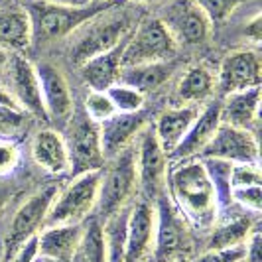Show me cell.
Listing matches in <instances>:
<instances>
[{"label":"cell","mask_w":262,"mask_h":262,"mask_svg":"<svg viewBox=\"0 0 262 262\" xmlns=\"http://www.w3.org/2000/svg\"><path fill=\"white\" fill-rule=\"evenodd\" d=\"M171 203L182 215L199 227H209L217 219L219 197L201 160L180 162L168 176Z\"/></svg>","instance_id":"obj_1"},{"label":"cell","mask_w":262,"mask_h":262,"mask_svg":"<svg viewBox=\"0 0 262 262\" xmlns=\"http://www.w3.org/2000/svg\"><path fill=\"white\" fill-rule=\"evenodd\" d=\"M108 6L111 2L106 4L95 2L85 8H71V6L52 4L43 0H34L26 6L30 26H32V43H48V41L66 38Z\"/></svg>","instance_id":"obj_2"},{"label":"cell","mask_w":262,"mask_h":262,"mask_svg":"<svg viewBox=\"0 0 262 262\" xmlns=\"http://www.w3.org/2000/svg\"><path fill=\"white\" fill-rule=\"evenodd\" d=\"M130 32L132 30H128L126 16L113 12L108 6L73 32L75 39L71 43L69 57L75 66L81 67L85 61L93 59L95 55H101V53L113 50Z\"/></svg>","instance_id":"obj_3"},{"label":"cell","mask_w":262,"mask_h":262,"mask_svg":"<svg viewBox=\"0 0 262 262\" xmlns=\"http://www.w3.org/2000/svg\"><path fill=\"white\" fill-rule=\"evenodd\" d=\"M101 173L103 170L79 173L61 191H57L43 227L85 223V219L97 205Z\"/></svg>","instance_id":"obj_4"},{"label":"cell","mask_w":262,"mask_h":262,"mask_svg":"<svg viewBox=\"0 0 262 262\" xmlns=\"http://www.w3.org/2000/svg\"><path fill=\"white\" fill-rule=\"evenodd\" d=\"M111 166L105 173H101L99 195H97V211L101 217H111L113 213L124 209L128 199L134 195L138 187V173H136V152L134 144L118 152L111 158Z\"/></svg>","instance_id":"obj_5"},{"label":"cell","mask_w":262,"mask_h":262,"mask_svg":"<svg viewBox=\"0 0 262 262\" xmlns=\"http://www.w3.org/2000/svg\"><path fill=\"white\" fill-rule=\"evenodd\" d=\"M67 132L63 136L69 156V171L73 176L87 171H101L105 166V154L101 146L99 122L87 117L85 111L75 113L67 120Z\"/></svg>","instance_id":"obj_6"},{"label":"cell","mask_w":262,"mask_h":262,"mask_svg":"<svg viewBox=\"0 0 262 262\" xmlns=\"http://www.w3.org/2000/svg\"><path fill=\"white\" fill-rule=\"evenodd\" d=\"M178 43L160 18H146L132 30L122 50V67L170 61L178 53Z\"/></svg>","instance_id":"obj_7"},{"label":"cell","mask_w":262,"mask_h":262,"mask_svg":"<svg viewBox=\"0 0 262 262\" xmlns=\"http://www.w3.org/2000/svg\"><path fill=\"white\" fill-rule=\"evenodd\" d=\"M178 46H199L211 36L213 22L195 0H171L158 16Z\"/></svg>","instance_id":"obj_8"},{"label":"cell","mask_w":262,"mask_h":262,"mask_svg":"<svg viewBox=\"0 0 262 262\" xmlns=\"http://www.w3.org/2000/svg\"><path fill=\"white\" fill-rule=\"evenodd\" d=\"M136 152V173H138V187L150 199L164 195V187L168 184V154L162 150L158 142L154 128L146 124L138 134V142L134 144Z\"/></svg>","instance_id":"obj_9"},{"label":"cell","mask_w":262,"mask_h":262,"mask_svg":"<svg viewBox=\"0 0 262 262\" xmlns=\"http://www.w3.org/2000/svg\"><path fill=\"white\" fill-rule=\"evenodd\" d=\"M57 195V187L55 185H46L38 189L34 195H30L20 205V209L16 211L8 235H6V243H4V250L6 256L10 258L16 254V250L20 249L28 238L38 235V231L46 223L48 211L52 207L53 199Z\"/></svg>","instance_id":"obj_10"},{"label":"cell","mask_w":262,"mask_h":262,"mask_svg":"<svg viewBox=\"0 0 262 262\" xmlns=\"http://www.w3.org/2000/svg\"><path fill=\"white\" fill-rule=\"evenodd\" d=\"M156 227H154V245L152 262H170L184 256L187 249V233L182 213L176 209L171 199L160 195L156 199Z\"/></svg>","instance_id":"obj_11"},{"label":"cell","mask_w":262,"mask_h":262,"mask_svg":"<svg viewBox=\"0 0 262 262\" xmlns=\"http://www.w3.org/2000/svg\"><path fill=\"white\" fill-rule=\"evenodd\" d=\"M260 55L254 50H236V52L229 53L221 61L219 73L215 77V87L219 89L221 97H227L231 93H241L247 91V89L260 87Z\"/></svg>","instance_id":"obj_12"},{"label":"cell","mask_w":262,"mask_h":262,"mask_svg":"<svg viewBox=\"0 0 262 262\" xmlns=\"http://www.w3.org/2000/svg\"><path fill=\"white\" fill-rule=\"evenodd\" d=\"M201 158H217L231 164H258V142L250 130L219 124Z\"/></svg>","instance_id":"obj_13"},{"label":"cell","mask_w":262,"mask_h":262,"mask_svg":"<svg viewBox=\"0 0 262 262\" xmlns=\"http://www.w3.org/2000/svg\"><path fill=\"white\" fill-rule=\"evenodd\" d=\"M36 73H38L39 91H41V101H43L48 120L67 122L75 111V103H73L71 87L67 83L66 75L52 63L36 66Z\"/></svg>","instance_id":"obj_14"},{"label":"cell","mask_w":262,"mask_h":262,"mask_svg":"<svg viewBox=\"0 0 262 262\" xmlns=\"http://www.w3.org/2000/svg\"><path fill=\"white\" fill-rule=\"evenodd\" d=\"M8 77H10V89H12L14 101L18 103L20 108H26L28 113H32L34 117L48 120L43 101H41V91H39L38 73L36 66H32L24 55L12 53L8 57Z\"/></svg>","instance_id":"obj_15"},{"label":"cell","mask_w":262,"mask_h":262,"mask_svg":"<svg viewBox=\"0 0 262 262\" xmlns=\"http://www.w3.org/2000/svg\"><path fill=\"white\" fill-rule=\"evenodd\" d=\"M221 124V99L211 101L203 111H199L193 124L185 132L182 142L176 146V150L168 156V162L180 164L185 160H193L203 152V148L209 144L213 134L217 132Z\"/></svg>","instance_id":"obj_16"},{"label":"cell","mask_w":262,"mask_h":262,"mask_svg":"<svg viewBox=\"0 0 262 262\" xmlns=\"http://www.w3.org/2000/svg\"><path fill=\"white\" fill-rule=\"evenodd\" d=\"M156 211L148 201H138L128 209L126 221V256L124 262H144L154 245Z\"/></svg>","instance_id":"obj_17"},{"label":"cell","mask_w":262,"mask_h":262,"mask_svg":"<svg viewBox=\"0 0 262 262\" xmlns=\"http://www.w3.org/2000/svg\"><path fill=\"white\" fill-rule=\"evenodd\" d=\"M146 126V117L142 111L138 113H117L111 118L99 122L101 146L106 158H115L118 152L134 144L138 134Z\"/></svg>","instance_id":"obj_18"},{"label":"cell","mask_w":262,"mask_h":262,"mask_svg":"<svg viewBox=\"0 0 262 262\" xmlns=\"http://www.w3.org/2000/svg\"><path fill=\"white\" fill-rule=\"evenodd\" d=\"M197 115H199V106L195 105H180L176 108H166L164 113H160L156 124L152 128H154V134H156L162 150L168 156L176 150V146L182 142V138L193 124Z\"/></svg>","instance_id":"obj_19"},{"label":"cell","mask_w":262,"mask_h":262,"mask_svg":"<svg viewBox=\"0 0 262 262\" xmlns=\"http://www.w3.org/2000/svg\"><path fill=\"white\" fill-rule=\"evenodd\" d=\"M81 233L83 223L46 227L41 233H38V256L57 262H71Z\"/></svg>","instance_id":"obj_20"},{"label":"cell","mask_w":262,"mask_h":262,"mask_svg":"<svg viewBox=\"0 0 262 262\" xmlns=\"http://www.w3.org/2000/svg\"><path fill=\"white\" fill-rule=\"evenodd\" d=\"M126 38L117 43L113 50L95 55L93 59L81 66V77L91 91H106L108 87L118 83V73L122 67V50H124Z\"/></svg>","instance_id":"obj_21"},{"label":"cell","mask_w":262,"mask_h":262,"mask_svg":"<svg viewBox=\"0 0 262 262\" xmlns=\"http://www.w3.org/2000/svg\"><path fill=\"white\" fill-rule=\"evenodd\" d=\"M260 87L221 97V124L250 130L258 122Z\"/></svg>","instance_id":"obj_22"},{"label":"cell","mask_w":262,"mask_h":262,"mask_svg":"<svg viewBox=\"0 0 262 262\" xmlns=\"http://www.w3.org/2000/svg\"><path fill=\"white\" fill-rule=\"evenodd\" d=\"M32 156L39 168L53 176H63L69 171V156L63 136L53 128L36 132L32 140Z\"/></svg>","instance_id":"obj_23"},{"label":"cell","mask_w":262,"mask_h":262,"mask_svg":"<svg viewBox=\"0 0 262 262\" xmlns=\"http://www.w3.org/2000/svg\"><path fill=\"white\" fill-rule=\"evenodd\" d=\"M32 46V26L26 8L0 4V50L20 53Z\"/></svg>","instance_id":"obj_24"},{"label":"cell","mask_w":262,"mask_h":262,"mask_svg":"<svg viewBox=\"0 0 262 262\" xmlns=\"http://www.w3.org/2000/svg\"><path fill=\"white\" fill-rule=\"evenodd\" d=\"M176 63L170 61H160V63H142V66H128L120 67L118 73V83L128 85L132 89L146 95L148 91L158 89L162 83H166L168 77L173 73Z\"/></svg>","instance_id":"obj_25"},{"label":"cell","mask_w":262,"mask_h":262,"mask_svg":"<svg viewBox=\"0 0 262 262\" xmlns=\"http://www.w3.org/2000/svg\"><path fill=\"white\" fill-rule=\"evenodd\" d=\"M215 91V77L207 67L193 66L185 71L178 87H176V99L180 105H201L209 99Z\"/></svg>","instance_id":"obj_26"},{"label":"cell","mask_w":262,"mask_h":262,"mask_svg":"<svg viewBox=\"0 0 262 262\" xmlns=\"http://www.w3.org/2000/svg\"><path fill=\"white\" fill-rule=\"evenodd\" d=\"M71 262H106L105 235L101 219H91L83 223V233Z\"/></svg>","instance_id":"obj_27"},{"label":"cell","mask_w":262,"mask_h":262,"mask_svg":"<svg viewBox=\"0 0 262 262\" xmlns=\"http://www.w3.org/2000/svg\"><path fill=\"white\" fill-rule=\"evenodd\" d=\"M126 221L128 211L120 209L105 219L103 235H105L106 262H124L126 256Z\"/></svg>","instance_id":"obj_28"},{"label":"cell","mask_w":262,"mask_h":262,"mask_svg":"<svg viewBox=\"0 0 262 262\" xmlns=\"http://www.w3.org/2000/svg\"><path fill=\"white\" fill-rule=\"evenodd\" d=\"M250 233H252V221L249 217H236L233 221L221 223L219 227H215V231L211 233L207 250L231 249V247L245 245L249 241Z\"/></svg>","instance_id":"obj_29"},{"label":"cell","mask_w":262,"mask_h":262,"mask_svg":"<svg viewBox=\"0 0 262 262\" xmlns=\"http://www.w3.org/2000/svg\"><path fill=\"white\" fill-rule=\"evenodd\" d=\"M106 95H108V99H111L117 113H138V111L144 108L146 95L132 89L128 85L115 83L113 87L106 89Z\"/></svg>","instance_id":"obj_30"},{"label":"cell","mask_w":262,"mask_h":262,"mask_svg":"<svg viewBox=\"0 0 262 262\" xmlns=\"http://www.w3.org/2000/svg\"><path fill=\"white\" fill-rule=\"evenodd\" d=\"M85 113L95 122H103L113 115H117L106 91H89L87 99H85Z\"/></svg>","instance_id":"obj_31"},{"label":"cell","mask_w":262,"mask_h":262,"mask_svg":"<svg viewBox=\"0 0 262 262\" xmlns=\"http://www.w3.org/2000/svg\"><path fill=\"white\" fill-rule=\"evenodd\" d=\"M229 184H231V189L249 187V185H262L260 166L258 164H233Z\"/></svg>","instance_id":"obj_32"},{"label":"cell","mask_w":262,"mask_h":262,"mask_svg":"<svg viewBox=\"0 0 262 262\" xmlns=\"http://www.w3.org/2000/svg\"><path fill=\"white\" fill-rule=\"evenodd\" d=\"M195 2L215 24V22H225L231 16V12L238 6L241 0H195Z\"/></svg>","instance_id":"obj_33"},{"label":"cell","mask_w":262,"mask_h":262,"mask_svg":"<svg viewBox=\"0 0 262 262\" xmlns=\"http://www.w3.org/2000/svg\"><path fill=\"white\" fill-rule=\"evenodd\" d=\"M245 258H247V243L231 249L205 250L195 262H245Z\"/></svg>","instance_id":"obj_34"},{"label":"cell","mask_w":262,"mask_h":262,"mask_svg":"<svg viewBox=\"0 0 262 262\" xmlns=\"http://www.w3.org/2000/svg\"><path fill=\"white\" fill-rule=\"evenodd\" d=\"M231 199L241 203L243 207L260 213L262 211V185H249V187H235L231 189Z\"/></svg>","instance_id":"obj_35"},{"label":"cell","mask_w":262,"mask_h":262,"mask_svg":"<svg viewBox=\"0 0 262 262\" xmlns=\"http://www.w3.org/2000/svg\"><path fill=\"white\" fill-rule=\"evenodd\" d=\"M20 164V150L10 140H0V178L10 176Z\"/></svg>","instance_id":"obj_36"},{"label":"cell","mask_w":262,"mask_h":262,"mask_svg":"<svg viewBox=\"0 0 262 262\" xmlns=\"http://www.w3.org/2000/svg\"><path fill=\"white\" fill-rule=\"evenodd\" d=\"M36 258H38V235L28 238L26 243L16 250L14 262H36Z\"/></svg>","instance_id":"obj_37"},{"label":"cell","mask_w":262,"mask_h":262,"mask_svg":"<svg viewBox=\"0 0 262 262\" xmlns=\"http://www.w3.org/2000/svg\"><path fill=\"white\" fill-rule=\"evenodd\" d=\"M0 111H8V113H16V111H20L18 103L14 101L12 93L6 91V89H2V87H0Z\"/></svg>","instance_id":"obj_38"},{"label":"cell","mask_w":262,"mask_h":262,"mask_svg":"<svg viewBox=\"0 0 262 262\" xmlns=\"http://www.w3.org/2000/svg\"><path fill=\"white\" fill-rule=\"evenodd\" d=\"M247 36H250V39H252L254 43H258V41H260V36H262L260 16H254V18H252V22L247 24Z\"/></svg>","instance_id":"obj_39"},{"label":"cell","mask_w":262,"mask_h":262,"mask_svg":"<svg viewBox=\"0 0 262 262\" xmlns=\"http://www.w3.org/2000/svg\"><path fill=\"white\" fill-rule=\"evenodd\" d=\"M43 2H52V4H61V6H71V8H85L95 4L93 0H43Z\"/></svg>","instance_id":"obj_40"},{"label":"cell","mask_w":262,"mask_h":262,"mask_svg":"<svg viewBox=\"0 0 262 262\" xmlns=\"http://www.w3.org/2000/svg\"><path fill=\"white\" fill-rule=\"evenodd\" d=\"M8 57H10L8 53L4 52V50H0V71L6 67V63H8Z\"/></svg>","instance_id":"obj_41"},{"label":"cell","mask_w":262,"mask_h":262,"mask_svg":"<svg viewBox=\"0 0 262 262\" xmlns=\"http://www.w3.org/2000/svg\"><path fill=\"white\" fill-rule=\"evenodd\" d=\"M170 262H189L185 256H178V258H173V260H170Z\"/></svg>","instance_id":"obj_42"},{"label":"cell","mask_w":262,"mask_h":262,"mask_svg":"<svg viewBox=\"0 0 262 262\" xmlns=\"http://www.w3.org/2000/svg\"><path fill=\"white\" fill-rule=\"evenodd\" d=\"M93 2H97V4H106V2H113V0H93Z\"/></svg>","instance_id":"obj_43"},{"label":"cell","mask_w":262,"mask_h":262,"mask_svg":"<svg viewBox=\"0 0 262 262\" xmlns=\"http://www.w3.org/2000/svg\"><path fill=\"white\" fill-rule=\"evenodd\" d=\"M132 2H156V0H132Z\"/></svg>","instance_id":"obj_44"},{"label":"cell","mask_w":262,"mask_h":262,"mask_svg":"<svg viewBox=\"0 0 262 262\" xmlns=\"http://www.w3.org/2000/svg\"><path fill=\"white\" fill-rule=\"evenodd\" d=\"M0 4H2V0H0Z\"/></svg>","instance_id":"obj_45"},{"label":"cell","mask_w":262,"mask_h":262,"mask_svg":"<svg viewBox=\"0 0 262 262\" xmlns=\"http://www.w3.org/2000/svg\"><path fill=\"white\" fill-rule=\"evenodd\" d=\"M0 262H2V260H0Z\"/></svg>","instance_id":"obj_46"}]
</instances>
